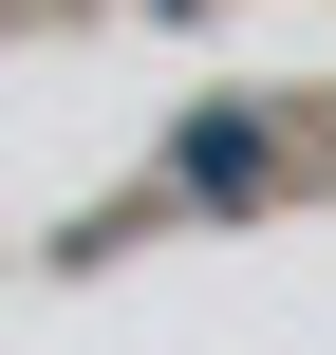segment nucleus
<instances>
[{
    "mask_svg": "<svg viewBox=\"0 0 336 355\" xmlns=\"http://www.w3.org/2000/svg\"><path fill=\"white\" fill-rule=\"evenodd\" d=\"M262 168H281V112H262V94H206V112L168 131V187H187V206H262Z\"/></svg>",
    "mask_w": 336,
    "mask_h": 355,
    "instance_id": "f257e3e1",
    "label": "nucleus"
}]
</instances>
